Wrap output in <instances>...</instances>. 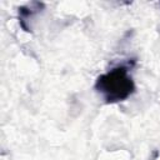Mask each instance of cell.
Masks as SVG:
<instances>
[{"instance_id": "6da1fadb", "label": "cell", "mask_w": 160, "mask_h": 160, "mask_svg": "<svg viewBox=\"0 0 160 160\" xmlns=\"http://www.w3.org/2000/svg\"><path fill=\"white\" fill-rule=\"evenodd\" d=\"M95 90L106 104H115L126 100L135 92V82L129 75V66L119 65L98 76Z\"/></svg>"}]
</instances>
